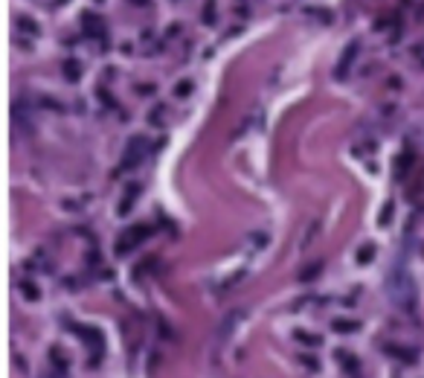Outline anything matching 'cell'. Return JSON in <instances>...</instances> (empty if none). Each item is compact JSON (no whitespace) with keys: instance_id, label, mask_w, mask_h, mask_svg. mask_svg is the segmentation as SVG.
<instances>
[{"instance_id":"8","label":"cell","mask_w":424,"mask_h":378,"mask_svg":"<svg viewBox=\"0 0 424 378\" xmlns=\"http://www.w3.org/2000/svg\"><path fill=\"white\" fill-rule=\"evenodd\" d=\"M203 23H215V3L212 0L203 6Z\"/></svg>"},{"instance_id":"9","label":"cell","mask_w":424,"mask_h":378,"mask_svg":"<svg viewBox=\"0 0 424 378\" xmlns=\"http://www.w3.org/2000/svg\"><path fill=\"white\" fill-rule=\"evenodd\" d=\"M392 210H395V204H392V201H389V204L380 210V224H383V227H386V224H389V218H392Z\"/></svg>"},{"instance_id":"1","label":"cell","mask_w":424,"mask_h":378,"mask_svg":"<svg viewBox=\"0 0 424 378\" xmlns=\"http://www.w3.org/2000/svg\"><path fill=\"white\" fill-rule=\"evenodd\" d=\"M389 291H392V300L398 306H404V309L413 306V279L401 265L392 268V273H389Z\"/></svg>"},{"instance_id":"2","label":"cell","mask_w":424,"mask_h":378,"mask_svg":"<svg viewBox=\"0 0 424 378\" xmlns=\"http://www.w3.org/2000/svg\"><path fill=\"white\" fill-rule=\"evenodd\" d=\"M148 233H151V227H131L128 233H122V239L116 245V253H128L134 245H140L142 239H148Z\"/></svg>"},{"instance_id":"7","label":"cell","mask_w":424,"mask_h":378,"mask_svg":"<svg viewBox=\"0 0 424 378\" xmlns=\"http://www.w3.org/2000/svg\"><path fill=\"white\" fill-rule=\"evenodd\" d=\"M369 259H375V245H363L357 250V262H360V265H366Z\"/></svg>"},{"instance_id":"12","label":"cell","mask_w":424,"mask_h":378,"mask_svg":"<svg viewBox=\"0 0 424 378\" xmlns=\"http://www.w3.org/2000/svg\"><path fill=\"white\" fill-rule=\"evenodd\" d=\"M189 90H192V82H180L178 88H175V93H178V96H186Z\"/></svg>"},{"instance_id":"13","label":"cell","mask_w":424,"mask_h":378,"mask_svg":"<svg viewBox=\"0 0 424 378\" xmlns=\"http://www.w3.org/2000/svg\"><path fill=\"white\" fill-rule=\"evenodd\" d=\"M134 3H142V6H148V3H151V0H134Z\"/></svg>"},{"instance_id":"4","label":"cell","mask_w":424,"mask_h":378,"mask_svg":"<svg viewBox=\"0 0 424 378\" xmlns=\"http://www.w3.org/2000/svg\"><path fill=\"white\" fill-rule=\"evenodd\" d=\"M410 166H413V152H410V149H404L401 157H398V163H395V178L404 180V178H407V172H410Z\"/></svg>"},{"instance_id":"10","label":"cell","mask_w":424,"mask_h":378,"mask_svg":"<svg viewBox=\"0 0 424 378\" xmlns=\"http://www.w3.org/2000/svg\"><path fill=\"white\" fill-rule=\"evenodd\" d=\"M320 270H323V262H314V265L308 268V270H305V273H299V276H302V279H314V276H317V273H320Z\"/></svg>"},{"instance_id":"3","label":"cell","mask_w":424,"mask_h":378,"mask_svg":"<svg viewBox=\"0 0 424 378\" xmlns=\"http://www.w3.org/2000/svg\"><path fill=\"white\" fill-rule=\"evenodd\" d=\"M357 50H360V41H352V44L346 47V53H343V58H340V67H337V76H343V73H346V67L352 64V61H355V55H357Z\"/></svg>"},{"instance_id":"11","label":"cell","mask_w":424,"mask_h":378,"mask_svg":"<svg viewBox=\"0 0 424 378\" xmlns=\"http://www.w3.org/2000/svg\"><path fill=\"white\" fill-rule=\"evenodd\" d=\"M21 288L26 291V297H29V300H38V291H35V285H32V282H23Z\"/></svg>"},{"instance_id":"6","label":"cell","mask_w":424,"mask_h":378,"mask_svg":"<svg viewBox=\"0 0 424 378\" xmlns=\"http://www.w3.org/2000/svg\"><path fill=\"white\" fill-rule=\"evenodd\" d=\"M64 76H67L70 82H79V76H82V64H79L76 58L64 61Z\"/></svg>"},{"instance_id":"5","label":"cell","mask_w":424,"mask_h":378,"mask_svg":"<svg viewBox=\"0 0 424 378\" xmlns=\"http://www.w3.org/2000/svg\"><path fill=\"white\" fill-rule=\"evenodd\" d=\"M137 192H140V186H137V183H134V186H128V192H125V198H122V204H119V210H116L119 216H125V213L131 210V204H134Z\"/></svg>"}]
</instances>
